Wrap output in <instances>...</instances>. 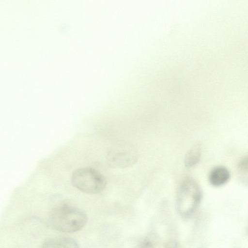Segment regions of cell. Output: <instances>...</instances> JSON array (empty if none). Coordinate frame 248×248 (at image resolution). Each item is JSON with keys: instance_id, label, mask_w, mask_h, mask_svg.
I'll list each match as a JSON object with an SVG mask.
<instances>
[{"instance_id": "1", "label": "cell", "mask_w": 248, "mask_h": 248, "mask_svg": "<svg viewBox=\"0 0 248 248\" xmlns=\"http://www.w3.org/2000/svg\"><path fill=\"white\" fill-rule=\"evenodd\" d=\"M87 221V215L83 211L66 203L54 207L47 219L48 224L51 228L65 233L80 230Z\"/></svg>"}, {"instance_id": "2", "label": "cell", "mask_w": 248, "mask_h": 248, "mask_svg": "<svg viewBox=\"0 0 248 248\" xmlns=\"http://www.w3.org/2000/svg\"><path fill=\"white\" fill-rule=\"evenodd\" d=\"M202 199L201 188L192 178H185L177 192L176 208L179 215L185 218L191 217L196 211Z\"/></svg>"}, {"instance_id": "3", "label": "cell", "mask_w": 248, "mask_h": 248, "mask_svg": "<svg viewBox=\"0 0 248 248\" xmlns=\"http://www.w3.org/2000/svg\"><path fill=\"white\" fill-rule=\"evenodd\" d=\"M73 185L79 190L88 194H97L104 190L107 181L97 170L90 167L76 170L72 175Z\"/></svg>"}, {"instance_id": "4", "label": "cell", "mask_w": 248, "mask_h": 248, "mask_svg": "<svg viewBox=\"0 0 248 248\" xmlns=\"http://www.w3.org/2000/svg\"><path fill=\"white\" fill-rule=\"evenodd\" d=\"M107 158L111 167L123 169L134 164L138 160V154L132 145L120 142L112 145L109 149Z\"/></svg>"}, {"instance_id": "5", "label": "cell", "mask_w": 248, "mask_h": 248, "mask_svg": "<svg viewBox=\"0 0 248 248\" xmlns=\"http://www.w3.org/2000/svg\"><path fill=\"white\" fill-rule=\"evenodd\" d=\"M230 178L228 170L223 166H217L209 173V181L214 186H220L227 183Z\"/></svg>"}, {"instance_id": "6", "label": "cell", "mask_w": 248, "mask_h": 248, "mask_svg": "<svg viewBox=\"0 0 248 248\" xmlns=\"http://www.w3.org/2000/svg\"><path fill=\"white\" fill-rule=\"evenodd\" d=\"M42 248H78L77 242L72 238L60 236L46 239L42 244Z\"/></svg>"}, {"instance_id": "7", "label": "cell", "mask_w": 248, "mask_h": 248, "mask_svg": "<svg viewBox=\"0 0 248 248\" xmlns=\"http://www.w3.org/2000/svg\"><path fill=\"white\" fill-rule=\"evenodd\" d=\"M202 155V145L199 142L195 144L187 152L184 159L185 166L191 168L197 164Z\"/></svg>"}, {"instance_id": "8", "label": "cell", "mask_w": 248, "mask_h": 248, "mask_svg": "<svg viewBox=\"0 0 248 248\" xmlns=\"http://www.w3.org/2000/svg\"><path fill=\"white\" fill-rule=\"evenodd\" d=\"M248 156H244L240 161L238 165L240 170L244 173L248 171Z\"/></svg>"}, {"instance_id": "9", "label": "cell", "mask_w": 248, "mask_h": 248, "mask_svg": "<svg viewBox=\"0 0 248 248\" xmlns=\"http://www.w3.org/2000/svg\"><path fill=\"white\" fill-rule=\"evenodd\" d=\"M140 248H150L153 247L152 243L148 240H144L140 244Z\"/></svg>"}, {"instance_id": "10", "label": "cell", "mask_w": 248, "mask_h": 248, "mask_svg": "<svg viewBox=\"0 0 248 248\" xmlns=\"http://www.w3.org/2000/svg\"><path fill=\"white\" fill-rule=\"evenodd\" d=\"M167 245H170L169 247H176L178 246H176L177 245V243L175 242H170L169 243L167 244Z\"/></svg>"}]
</instances>
